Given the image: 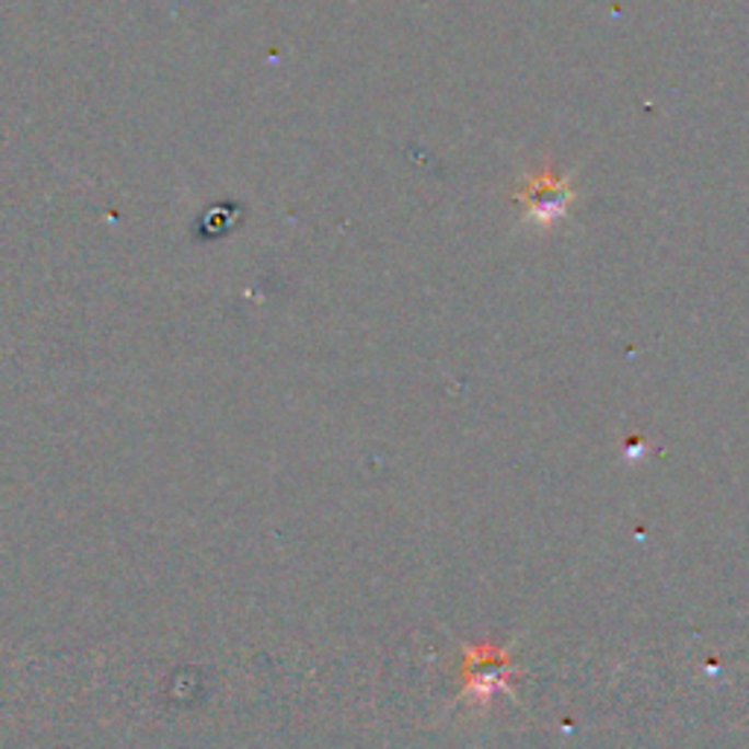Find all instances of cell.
<instances>
[{
  "label": "cell",
  "instance_id": "1",
  "mask_svg": "<svg viewBox=\"0 0 749 749\" xmlns=\"http://www.w3.org/2000/svg\"><path fill=\"white\" fill-rule=\"evenodd\" d=\"M512 203L521 211V223L535 232H551L553 226L562 223L572 206L577 203V187L568 173H562L553 164L548 152L539 164L525 176L521 187L512 194Z\"/></svg>",
  "mask_w": 749,
  "mask_h": 749
}]
</instances>
